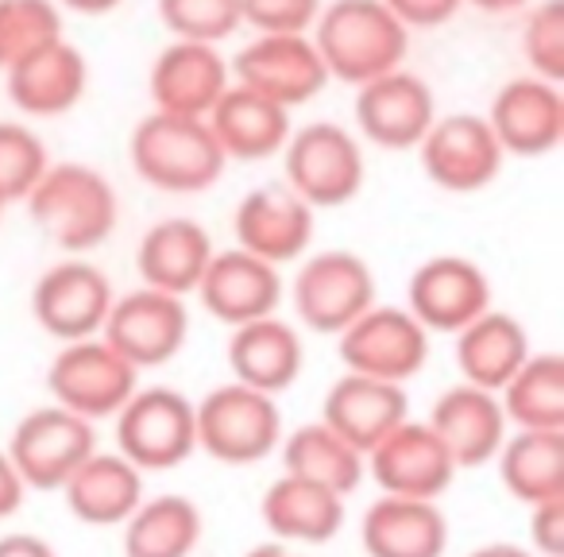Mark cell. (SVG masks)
<instances>
[{"label":"cell","mask_w":564,"mask_h":557,"mask_svg":"<svg viewBox=\"0 0 564 557\" xmlns=\"http://www.w3.org/2000/svg\"><path fill=\"white\" fill-rule=\"evenodd\" d=\"M329 78L364 86L387 71H399L410 55V28L383 0H333L322 4L310 28Z\"/></svg>","instance_id":"1"},{"label":"cell","mask_w":564,"mask_h":557,"mask_svg":"<svg viewBox=\"0 0 564 557\" xmlns=\"http://www.w3.org/2000/svg\"><path fill=\"white\" fill-rule=\"evenodd\" d=\"M24 205L32 225L70 256L101 248L120 217L112 182L86 163H51L28 190Z\"/></svg>","instance_id":"2"},{"label":"cell","mask_w":564,"mask_h":557,"mask_svg":"<svg viewBox=\"0 0 564 557\" xmlns=\"http://www.w3.org/2000/svg\"><path fill=\"white\" fill-rule=\"evenodd\" d=\"M132 167L148 186L163 194H202L225 174V151L217 148L205 117L151 109L128 140Z\"/></svg>","instance_id":"3"},{"label":"cell","mask_w":564,"mask_h":557,"mask_svg":"<svg viewBox=\"0 0 564 557\" xmlns=\"http://www.w3.org/2000/svg\"><path fill=\"white\" fill-rule=\"evenodd\" d=\"M194 430L197 449L220 464H256L271 457L282 441V415L274 395L256 392V387L240 384H220L194 403Z\"/></svg>","instance_id":"4"},{"label":"cell","mask_w":564,"mask_h":557,"mask_svg":"<svg viewBox=\"0 0 564 557\" xmlns=\"http://www.w3.org/2000/svg\"><path fill=\"white\" fill-rule=\"evenodd\" d=\"M282 163H286V186L310 202L314 210H337L352 202L364 186V151L348 128L333 120H317L282 143Z\"/></svg>","instance_id":"5"},{"label":"cell","mask_w":564,"mask_h":557,"mask_svg":"<svg viewBox=\"0 0 564 557\" xmlns=\"http://www.w3.org/2000/svg\"><path fill=\"white\" fill-rule=\"evenodd\" d=\"M117 453L140 472L178 469L197 449L194 403L174 387H135L117 410Z\"/></svg>","instance_id":"6"},{"label":"cell","mask_w":564,"mask_h":557,"mask_svg":"<svg viewBox=\"0 0 564 557\" xmlns=\"http://www.w3.org/2000/svg\"><path fill=\"white\" fill-rule=\"evenodd\" d=\"M135 387H140V368H132L101 333L66 341L47 368L51 399L89 422L117 415Z\"/></svg>","instance_id":"7"},{"label":"cell","mask_w":564,"mask_h":557,"mask_svg":"<svg viewBox=\"0 0 564 557\" xmlns=\"http://www.w3.org/2000/svg\"><path fill=\"white\" fill-rule=\"evenodd\" d=\"M337 353L348 372L402 384L430 361V333L406 307H368L352 325L337 333Z\"/></svg>","instance_id":"8"},{"label":"cell","mask_w":564,"mask_h":557,"mask_svg":"<svg viewBox=\"0 0 564 557\" xmlns=\"http://www.w3.org/2000/svg\"><path fill=\"white\" fill-rule=\"evenodd\" d=\"M97 449L94 422L74 410L58 407H35L17 422L9 438V461L17 464L24 488L40 492H58L74 469Z\"/></svg>","instance_id":"9"},{"label":"cell","mask_w":564,"mask_h":557,"mask_svg":"<svg viewBox=\"0 0 564 557\" xmlns=\"http://www.w3.org/2000/svg\"><path fill=\"white\" fill-rule=\"evenodd\" d=\"M368 307H376V275L356 251H317L294 275V310L314 333L337 338Z\"/></svg>","instance_id":"10"},{"label":"cell","mask_w":564,"mask_h":557,"mask_svg":"<svg viewBox=\"0 0 564 557\" xmlns=\"http://www.w3.org/2000/svg\"><path fill=\"white\" fill-rule=\"evenodd\" d=\"M236 86L271 97L282 109H299L329 86L322 55L310 35H256L228 63Z\"/></svg>","instance_id":"11"},{"label":"cell","mask_w":564,"mask_h":557,"mask_svg":"<svg viewBox=\"0 0 564 557\" xmlns=\"http://www.w3.org/2000/svg\"><path fill=\"white\" fill-rule=\"evenodd\" d=\"M417 151H422L425 179L448 194H476V190L491 186L507 159L487 117H476V113L437 117L425 128Z\"/></svg>","instance_id":"12"},{"label":"cell","mask_w":564,"mask_h":557,"mask_svg":"<svg viewBox=\"0 0 564 557\" xmlns=\"http://www.w3.org/2000/svg\"><path fill=\"white\" fill-rule=\"evenodd\" d=\"M189 333V314L178 294L140 287L132 294L112 299L101 338L124 356L132 368H159L182 353Z\"/></svg>","instance_id":"13"},{"label":"cell","mask_w":564,"mask_h":557,"mask_svg":"<svg viewBox=\"0 0 564 557\" xmlns=\"http://www.w3.org/2000/svg\"><path fill=\"white\" fill-rule=\"evenodd\" d=\"M364 469L383 488V495H410V500H437L460 472L433 426L414 418H402L391 433H383L364 453Z\"/></svg>","instance_id":"14"},{"label":"cell","mask_w":564,"mask_h":557,"mask_svg":"<svg viewBox=\"0 0 564 557\" xmlns=\"http://www.w3.org/2000/svg\"><path fill=\"white\" fill-rule=\"evenodd\" d=\"M112 283L101 267L86 259H63L40 275L32 291V314L55 341L97 338L112 307Z\"/></svg>","instance_id":"15"},{"label":"cell","mask_w":564,"mask_h":557,"mask_svg":"<svg viewBox=\"0 0 564 557\" xmlns=\"http://www.w3.org/2000/svg\"><path fill=\"white\" fill-rule=\"evenodd\" d=\"M406 310L425 325V333H456L491 310V283L476 259L445 251L410 275Z\"/></svg>","instance_id":"16"},{"label":"cell","mask_w":564,"mask_h":557,"mask_svg":"<svg viewBox=\"0 0 564 557\" xmlns=\"http://www.w3.org/2000/svg\"><path fill=\"white\" fill-rule=\"evenodd\" d=\"M314 205L302 202L286 182H267L236 205V248L274 267L302 259L314 244Z\"/></svg>","instance_id":"17"},{"label":"cell","mask_w":564,"mask_h":557,"mask_svg":"<svg viewBox=\"0 0 564 557\" xmlns=\"http://www.w3.org/2000/svg\"><path fill=\"white\" fill-rule=\"evenodd\" d=\"M356 125L376 148L410 151L422 143L425 128L437 120L433 89L406 66L387 71L379 78L356 86Z\"/></svg>","instance_id":"18"},{"label":"cell","mask_w":564,"mask_h":557,"mask_svg":"<svg viewBox=\"0 0 564 557\" xmlns=\"http://www.w3.org/2000/svg\"><path fill=\"white\" fill-rule=\"evenodd\" d=\"M487 125H491L502 156H522V159L549 156L564 140L561 86L538 78V74L507 82L495 94L491 109H487Z\"/></svg>","instance_id":"19"},{"label":"cell","mask_w":564,"mask_h":557,"mask_svg":"<svg viewBox=\"0 0 564 557\" xmlns=\"http://www.w3.org/2000/svg\"><path fill=\"white\" fill-rule=\"evenodd\" d=\"M194 294L217 322L236 330V325L256 322V318H267L279 310L282 279L274 264H267V259L251 256L243 248H228L213 251Z\"/></svg>","instance_id":"20"},{"label":"cell","mask_w":564,"mask_h":557,"mask_svg":"<svg viewBox=\"0 0 564 557\" xmlns=\"http://www.w3.org/2000/svg\"><path fill=\"white\" fill-rule=\"evenodd\" d=\"M232 74L213 43L174 40L151 63L148 94L159 113H178V117H205L228 89Z\"/></svg>","instance_id":"21"},{"label":"cell","mask_w":564,"mask_h":557,"mask_svg":"<svg viewBox=\"0 0 564 557\" xmlns=\"http://www.w3.org/2000/svg\"><path fill=\"white\" fill-rule=\"evenodd\" d=\"M441 441H445L448 457L456 469H479V464L495 461L502 438H507V415L495 392H484L476 384H456L433 403L430 418Z\"/></svg>","instance_id":"22"},{"label":"cell","mask_w":564,"mask_h":557,"mask_svg":"<svg viewBox=\"0 0 564 557\" xmlns=\"http://www.w3.org/2000/svg\"><path fill=\"white\" fill-rule=\"evenodd\" d=\"M205 125H209L217 148L225 151V159H240V163L279 156L286 136L294 132L291 109H282L271 97L236 86V82H228L217 105L205 113Z\"/></svg>","instance_id":"23"},{"label":"cell","mask_w":564,"mask_h":557,"mask_svg":"<svg viewBox=\"0 0 564 557\" xmlns=\"http://www.w3.org/2000/svg\"><path fill=\"white\" fill-rule=\"evenodd\" d=\"M368 557H441L448 549V518L437 500L379 495L360 523Z\"/></svg>","instance_id":"24"},{"label":"cell","mask_w":564,"mask_h":557,"mask_svg":"<svg viewBox=\"0 0 564 557\" xmlns=\"http://www.w3.org/2000/svg\"><path fill=\"white\" fill-rule=\"evenodd\" d=\"M410 418L406 387L387 384V379H371L360 372H345L337 384L329 387L322 407V422L333 433L356 446L360 453H368L383 433H391L394 426Z\"/></svg>","instance_id":"25"},{"label":"cell","mask_w":564,"mask_h":557,"mask_svg":"<svg viewBox=\"0 0 564 557\" xmlns=\"http://www.w3.org/2000/svg\"><path fill=\"white\" fill-rule=\"evenodd\" d=\"M4 78H9V94L20 113H28V117H63L86 97L89 66L86 55L74 43H66L63 35V40L20 58L12 71H4Z\"/></svg>","instance_id":"26"},{"label":"cell","mask_w":564,"mask_h":557,"mask_svg":"<svg viewBox=\"0 0 564 557\" xmlns=\"http://www.w3.org/2000/svg\"><path fill=\"white\" fill-rule=\"evenodd\" d=\"M213 259V240L205 225L189 217H166L143 233L140 248H135V267H140L143 287H155L166 294H186L197 291L205 267Z\"/></svg>","instance_id":"27"},{"label":"cell","mask_w":564,"mask_h":557,"mask_svg":"<svg viewBox=\"0 0 564 557\" xmlns=\"http://www.w3.org/2000/svg\"><path fill=\"white\" fill-rule=\"evenodd\" d=\"M302 361H306V349H302L294 325H286L274 314L236 325L232 341H228V368H232V379H240V384L256 387V392H267V395H279L299 384Z\"/></svg>","instance_id":"28"},{"label":"cell","mask_w":564,"mask_h":557,"mask_svg":"<svg viewBox=\"0 0 564 557\" xmlns=\"http://www.w3.org/2000/svg\"><path fill=\"white\" fill-rule=\"evenodd\" d=\"M74 518L89 526H120L143 500V472L120 453H94L58 488Z\"/></svg>","instance_id":"29"},{"label":"cell","mask_w":564,"mask_h":557,"mask_svg":"<svg viewBox=\"0 0 564 557\" xmlns=\"http://www.w3.org/2000/svg\"><path fill=\"white\" fill-rule=\"evenodd\" d=\"M259 515L279 542H317L322 546V542L337 538L345 526V495L294 476V472H282L263 492Z\"/></svg>","instance_id":"30"},{"label":"cell","mask_w":564,"mask_h":557,"mask_svg":"<svg viewBox=\"0 0 564 557\" xmlns=\"http://www.w3.org/2000/svg\"><path fill=\"white\" fill-rule=\"evenodd\" d=\"M456 338V368H460L464 384H476L484 392H502L510 376L525 364L530 356V338H525L522 322L502 310H484L471 318Z\"/></svg>","instance_id":"31"},{"label":"cell","mask_w":564,"mask_h":557,"mask_svg":"<svg viewBox=\"0 0 564 557\" xmlns=\"http://www.w3.org/2000/svg\"><path fill=\"white\" fill-rule=\"evenodd\" d=\"M495 461H499L502 488L525 507L564 495V430L507 433Z\"/></svg>","instance_id":"32"},{"label":"cell","mask_w":564,"mask_h":557,"mask_svg":"<svg viewBox=\"0 0 564 557\" xmlns=\"http://www.w3.org/2000/svg\"><path fill=\"white\" fill-rule=\"evenodd\" d=\"M282 464L294 476L314 480V484L329 488L337 495H352L364 484V476H368L360 449L348 446L340 433H333L322 418L299 426L291 438L282 441Z\"/></svg>","instance_id":"33"},{"label":"cell","mask_w":564,"mask_h":557,"mask_svg":"<svg viewBox=\"0 0 564 557\" xmlns=\"http://www.w3.org/2000/svg\"><path fill=\"white\" fill-rule=\"evenodd\" d=\"M507 426L518 430H564V356L530 353L499 392Z\"/></svg>","instance_id":"34"},{"label":"cell","mask_w":564,"mask_h":557,"mask_svg":"<svg viewBox=\"0 0 564 557\" xmlns=\"http://www.w3.org/2000/svg\"><path fill=\"white\" fill-rule=\"evenodd\" d=\"M124 557H189L202 542V511L186 495L140 500L124 518Z\"/></svg>","instance_id":"35"},{"label":"cell","mask_w":564,"mask_h":557,"mask_svg":"<svg viewBox=\"0 0 564 557\" xmlns=\"http://www.w3.org/2000/svg\"><path fill=\"white\" fill-rule=\"evenodd\" d=\"M55 40H63V9L55 0H0V71H12Z\"/></svg>","instance_id":"36"},{"label":"cell","mask_w":564,"mask_h":557,"mask_svg":"<svg viewBox=\"0 0 564 557\" xmlns=\"http://www.w3.org/2000/svg\"><path fill=\"white\" fill-rule=\"evenodd\" d=\"M47 167V143L40 140V132L0 120V197L4 202H24L28 190L43 179Z\"/></svg>","instance_id":"37"},{"label":"cell","mask_w":564,"mask_h":557,"mask_svg":"<svg viewBox=\"0 0 564 557\" xmlns=\"http://www.w3.org/2000/svg\"><path fill=\"white\" fill-rule=\"evenodd\" d=\"M159 20L174 40L213 43V47L243 24L240 0H159Z\"/></svg>","instance_id":"38"},{"label":"cell","mask_w":564,"mask_h":557,"mask_svg":"<svg viewBox=\"0 0 564 557\" xmlns=\"http://www.w3.org/2000/svg\"><path fill=\"white\" fill-rule=\"evenodd\" d=\"M522 55L530 71L545 82H564V0H541L525 17Z\"/></svg>","instance_id":"39"},{"label":"cell","mask_w":564,"mask_h":557,"mask_svg":"<svg viewBox=\"0 0 564 557\" xmlns=\"http://www.w3.org/2000/svg\"><path fill=\"white\" fill-rule=\"evenodd\" d=\"M325 0H240V20L256 35H310Z\"/></svg>","instance_id":"40"},{"label":"cell","mask_w":564,"mask_h":557,"mask_svg":"<svg viewBox=\"0 0 564 557\" xmlns=\"http://www.w3.org/2000/svg\"><path fill=\"white\" fill-rule=\"evenodd\" d=\"M530 538L538 557H564V495L530 507Z\"/></svg>","instance_id":"41"},{"label":"cell","mask_w":564,"mask_h":557,"mask_svg":"<svg viewBox=\"0 0 564 557\" xmlns=\"http://www.w3.org/2000/svg\"><path fill=\"white\" fill-rule=\"evenodd\" d=\"M383 4L410 28V32H417V28L448 24V20L460 12L464 0H383Z\"/></svg>","instance_id":"42"},{"label":"cell","mask_w":564,"mask_h":557,"mask_svg":"<svg viewBox=\"0 0 564 557\" xmlns=\"http://www.w3.org/2000/svg\"><path fill=\"white\" fill-rule=\"evenodd\" d=\"M24 480H20L17 464L9 461V453L0 449V518H9L20 511V503H24Z\"/></svg>","instance_id":"43"},{"label":"cell","mask_w":564,"mask_h":557,"mask_svg":"<svg viewBox=\"0 0 564 557\" xmlns=\"http://www.w3.org/2000/svg\"><path fill=\"white\" fill-rule=\"evenodd\" d=\"M0 557H58L55 549H51V542H43L40 534H4L0 538Z\"/></svg>","instance_id":"44"},{"label":"cell","mask_w":564,"mask_h":557,"mask_svg":"<svg viewBox=\"0 0 564 557\" xmlns=\"http://www.w3.org/2000/svg\"><path fill=\"white\" fill-rule=\"evenodd\" d=\"M58 9H70V12H82V17H105V12L120 9L124 0H55Z\"/></svg>","instance_id":"45"},{"label":"cell","mask_w":564,"mask_h":557,"mask_svg":"<svg viewBox=\"0 0 564 557\" xmlns=\"http://www.w3.org/2000/svg\"><path fill=\"white\" fill-rule=\"evenodd\" d=\"M468 557H533L525 546H514V542H491V546L471 549Z\"/></svg>","instance_id":"46"},{"label":"cell","mask_w":564,"mask_h":557,"mask_svg":"<svg viewBox=\"0 0 564 557\" xmlns=\"http://www.w3.org/2000/svg\"><path fill=\"white\" fill-rule=\"evenodd\" d=\"M464 4H471V9H479V12H491V17H502V12L525 9L530 0H464Z\"/></svg>","instance_id":"47"},{"label":"cell","mask_w":564,"mask_h":557,"mask_svg":"<svg viewBox=\"0 0 564 557\" xmlns=\"http://www.w3.org/2000/svg\"><path fill=\"white\" fill-rule=\"evenodd\" d=\"M243 557H302V554L291 546V542H279V538H274V542H263V546H251Z\"/></svg>","instance_id":"48"},{"label":"cell","mask_w":564,"mask_h":557,"mask_svg":"<svg viewBox=\"0 0 564 557\" xmlns=\"http://www.w3.org/2000/svg\"><path fill=\"white\" fill-rule=\"evenodd\" d=\"M4 210H9V202H4V197H0V217H4Z\"/></svg>","instance_id":"49"}]
</instances>
